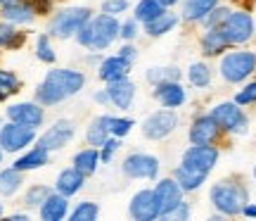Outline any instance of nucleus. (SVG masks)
Returning a JSON list of instances; mask_svg holds the SVG:
<instances>
[{"label": "nucleus", "instance_id": "nucleus-1", "mask_svg": "<svg viewBox=\"0 0 256 221\" xmlns=\"http://www.w3.org/2000/svg\"><path fill=\"white\" fill-rule=\"evenodd\" d=\"M209 202L223 216H240L249 202V190L240 178H220L209 188Z\"/></svg>", "mask_w": 256, "mask_h": 221}, {"label": "nucleus", "instance_id": "nucleus-2", "mask_svg": "<svg viewBox=\"0 0 256 221\" xmlns=\"http://www.w3.org/2000/svg\"><path fill=\"white\" fill-rule=\"evenodd\" d=\"M92 17L90 8H83V5H74V8H62L50 15L48 22V34L57 41H69L76 36V31Z\"/></svg>", "mask_w": 256, "mask_h": 221}, {"label": "nucleus", "instance_id": "nucleus-3", "mask_svg": "<svg viewBox=\"0 0 256 221\" xmlns=\"http://www.w3.org/2000/svg\"><path fill=\"white\" fill-rule=\"evenodd\" d=\"M220 79L226 83H244L256 72V53L254 50H226L218 65Z\"/></svg>", "mask_w": 256, "mask_h": 221}, {"label": "nucleus", "instance_id": "nucleus-4", "mask_svg": "<svg viewBox=\"0 0 256 221\" xmlns=\"http://www.w3.org/2000/svg\"><path fill=\"white\" fill-rule=\"evenodd\" d=\"M38 129L34 126H24L17 121H2L0 126V147L5 155H19L22 150H26L36 143Z\"/></svg>", "mask_w": 256, "mask_h": 221}, {"label": "nucleus", "instance_id": "nucleus-5", "mask_svg": "<svg viewBox=\"0 0 256 221\" xmlns=\"http://www.w3.org/2000/svg\"><path fill=\"white\" fill-rule=\"evenodd\" d=\"M209 114L218 121V126L223 129V133H230V136H247L249 133L247 114H244V110H242L235 100H226V102L214 105Z\"/></svg>", "mask_w": 256, "mask_h": 221}, {"label": "nucleus", "instance_id": "nucleus-6", "mask_svg": "<svg viewBox=\"0 0 256 221\" xmlns=\"http://www.w3.org/2000/svg\"><path fill=\"white\" fill-rule=\"evenodd\" d=\"M220 31H223V36L228 38L230 48L244 46V43H249L254 38V31H256L254 17L249 15L247 10H232L228 15V19L220 24Z\"/></svg>", "mask_w": 256, "mask_h": 221}, {"label": "nucleus", "instance_id": "nucleus-7", "mask_svg": "<svg viewBox=\"0 0 256 221\" xmlns=\"http://www.w3.org/2000/svg\"><path fill=\"white\" fill-rule=\"evenodd\" d=\"M121 171L128 178H142V181H154L159 178L162 164L159 157L150 155V152H130L126 155V159L121 162Z\"/></svg>", "mask_w": 256, "mask_h": 221}, {"label": "nucleus", "instance_id": "nucleus-8", "mask_svg": "<svg viewBox=\"0 0 256 221\" xmlns=\"http://www.w3.org/2000/svg\"><path fill=\"white\" fill-rule=\"evenodd\" d=\"M178 124H180V119H178L176 110L162 107V110L152 112V114L142 121L140 131H142V136H145L147 140H164L178 129Z\"/></svg>", "mask_w": 256, "mask_h": 221}, {"label": "nucleus", "instance_id": "nucleus-9", "mask_svg": "<svg viewBox=\"0 0 256 221\" xmlns=\"http://www.w3.org/2000/svg\"><path fill=\"white\" fill-rule=\"evenodd\" d=\"M48 83H52L57 91L62 93L64 98L69 100L74 95H78V93L86 88V74L78 72V69H69V67H55V69H48V74L43 76Z\"/></svg>", "mask_w": 256, "mask_h": 221}, {"label": "nucleus", "instance_id": "nucleus-10", "mask_svg": "<svg viewBox=\"0 0 256 221\" xmlns=\"http://www.w3.org/2000/svg\"><path fill=\"white\" fill-rule=\"evenodd\" d=\"M76 136V124L74 119H57L52 126H48L43 133H38L36 143L40 147H46L48 152H57L66 147Z\"/></svg>", "mask_w": 256, "mask_h": 221}, {"label": "nucleus", "instance_id": "nucleus-11", "mask_svg": "<svg viewBox=\"0 0 256 221\" xmlns=\"http://www.w3.org/2000/svg\"><path fill=\"white\" fill-rule=\"evenodd\" d=\"M90 27H92V43H90V50H107V48L119 38V27L121 22L119 17H112V15H92L90 19Z\"/></svg>", "mask_w": 256, "mask_h": 221}, {"label": "nucleus", "instance_id": "nucleus-12", "mask_svg": "<svg viewBox=\"0 0 256 221\" xmlns=\"http://www.w3.org/2000/svg\"><path fill=\"white\" fill-rule=\"evenodd\" d=\"M188 138H190V145H218L223 138V129L211 114H200L192 119Z\"/></svg>", "mask_w": 256, "mask_h": 221}, {"label": "nucleus", "instance_id": "nucleus-13", "mask_svg": "<svg viewBox=\"0 0 256 221\" xmlns=\"http://www.w3.org/2000/svg\"><path fill=\"white\" fill-rule=\"evenodd\" d=\"M5 119L24 124V126H34L40 129L46 124V107L36 100H24V102H12L5 107Z\"/></svg>", "mask_w": 256, "mask_h": 221}, {"label": "nucleus", "instance_id": "nucleus-14", "mask_svg": "<svg viewBox=\"0 0 256 221\" xmlns=\"http://www.w3.org/2000/svg\"><path fill=\"white\" fill-rule=\"evenodd\" d=\"M218 157H220L218 145H190L183 152L180 164L209 176L214 171V166L218 164Z\"/></svg>", "mask_w": 256, "mask_h": 221}, {"label": "nucleus", "instance_id": "nucleus-15", "mask_svg": "<svg viewBox=\"0 0 256 221\" xmlns=\"http://www.w3.org/2000/svg\"><path fill=\"white\" fill-rule=\"evenodd\" d=\"M152 190H154V200H156V207H159V219H164L171 209H176L178 204L183 202V195H185L183 188L178 185V181L174 176L159 178Z\"/></svg>", "mask_w": 256, "mask_h": 221}, {"label": "nucleus", "instance_id": "nucleus-16", "mask_svg": "<svg viewBox=\"0 0 256 221\" xmlns=\"http://www.w3.org/2000/svg\"><path fill=\"white\" fill-rule=\"evenodd\" d=\"M128 214H130L136 221H154V219H159V207H156V200H154V190H152V188H142V190H138V193L130 197Z\"/></svg>", "mask_w": 256, "mask_h": 221}, {"label": "nucleus", "instance_id": "nucleus-17", "mask_svg": "<svg viewBox=\"0 0 256 221\" xmlns=\"http://www.w3.org/2000/svg\"><path fill=\"white\" fill-rule=\"evenodd\" d=\"M152 98L159 102V107L178 110V107H183L185 100H188V91L183 88L180 81H164V83H156L154 86Z\"/></svg>", "mask_w": 256, "mask_h": 221}, {"label": "nucleus", "instance_id": "nucleus-18", "mask_svg": "<svg viewBox=\"0 0 256 221\" xmlns=\"http://www.w3.org/2000/svg\"><path fill=\"white\" fill-rule=\"evenodd\" d=\"M36 10L28 0H12V3H5L0 8V19H5L14 27H28L36 22Z\"/></svg>", "mask_w": 256, "mask_h": 221}, {"label": "nucleus", "instance_id": "nucleus-19", "mask_svg": "<svg viewBox=\"0 0 256 221\" xmlns=\"http://www.w3.org/2000/svg\"><path fill=\"white\" fill-rule=\"evenodd\" d=\"M104 88L110 93V105H114L119 112H128L133 107V100H136V83L130 79H119V81L104 83Z\"/></svg>", "mask_w": 256, "mask_h": 221}, {"label": "nucleus", "instance_id": "nucleus-20", "mask_svg": "<svg viewBox=\"0 0 256 221\" xmlns=\"http://www.w3.org/2000/svg\"><path fill=\"white\" fill-rule=\"evenodd\" d=\"M130 67L133 65L126 62L119 55H110V57L104 55L95 69H98V79L102 83H112V81H119V79H126L128 74H130Z\"/></svg>", "mask_w": 256, "mask_h": 221}, {"label": "nucleus", "instance_id": "nucleus-21", "mask_svg": "<svg viewBox=\"0 0 256 221\" xmlns=\"http://www.w3.org/2000/svg\"><path fill=\"white\" fill-rule=\"evenodd\" d=\"M46 164H50V152H48L46 147H40L38 143H34V145L26 147V150H22V155L12 162V166L19 169V171H24V174L36 171V169H43Z\"/></svg>", "mask_w": 256, "mask_h": 221}, {"label": "nucleus", "instance_id": "nucleus-22", "mask_svg": "<svg viewBox=\"0 0 256 221\" xmlns=\"http://www.w3.org/2000/svg\"><path fill=\"white\" fill-rule=\"evenodd\" d=\"M38 216L43 221L66 219V216H69V197L62 193H57V190H52V193L43 200V204L38 207Z\"/></svg>", "mask_w": 256, "mask_h": 221}, {"label": "nucleus", "instance_id": "nucleus-23", "mask_svg": "<svg viewBox=\"0 0 256 221\" xmlns=\"http://www.w3.org/2000/svg\"><path fill=\"white\" fill-rule=\"evenodd\" d=\"M83 185H86V176L76 169V166H66V169H62L60 174H57L55 178V188L57 193L66 195V197H74L76 193H81Z\"/></svg>", "mask_w": 256, "mask_h": 221}, {"label": "nucleus", "instance_id": "nucleus-24", "mask_svg": "<svg viewBox=\"0 0 256 221\" xmlns=\"http://www.w3.org/2000/svg\"><path fill=\"white\" fill-rule=\"evenodd\" d=\"M200 46H202V53L206 57H220L226 50H230L228 38L223 36L220 27L204 29V34H202V38H200Z\"/></svg>", "mask_w": 256, "mask_h": 221}, {"label": "nucleus", "instance_id": "nucleus-25", "mask_svg": "<svg viewBox=\"0 0 256 221\" xmlns=\"http://www.w3.org/2000/svg\"><path fill=\"white\" fill-rule=\"evenodd\" d=\"M218 3L220 0H183L180 19L188 22V24H202V19L206 17Z\"/></svg>", "mask_w": 256, "mask_h": 221}, {"label": "nucleus", "instance_id": "nucleus-26", "mask_svg": "<svg viewBox=\"0 0 256 221\" xmlns=\"http://www.w3.org/2000/svg\"><path fill=\"white\" fill-rule=\"evenodd\" d=\"M178 22H180V15H176V12H171V10H166V12H162L156 19L142 24V31H145L150 38H159V36L171 34V31L178 27Z\"/></svg>", "mask_w": 256, "mask_h": 221}, {"label": "nucleus", "instance_id": "nucleus-27", "mask_svg": "<svg viewBox=\"0 0 256 221\" xmlns=\"http://www.w3.org/2000/svg\"><path fill=\"white\" fill-rule=\"evenodd\" d=\"M100 164H102L100 162V147H92V145H86L83 150H78L72 159V166H76L86 178L95 174Z\"/></svg>", "mask_w": 256, "mask_h": 221}, {"label": "nucleus", "instance_id": "nucleus-28", "mask_svg": "<svg viewBox=\"0 0 256 221\" xmlns=\"http://www.w3.org/2000/svg\"><path fill=\"white\" fill-rule=\"evenodd\" d=\"M110 117L112 114H100L90 119V124L86 126V145H92V147H100L104 140L110 138Z\"/></svg>", "mask_w": 256, "mask_h": 221}, {"label": "nucleus", "instance_id": "nucleus-29", "mask_svg": "<svg viewBox=\"0 0 256 221\" xmlns=\"http://www.w3.org/2000/svg\"><path fill=\"white\" fill-rule=\"evenodd\" d=\"M24 171H19L14 166H5L0 169V197H12L17 195L22 188H24Z\"/></svg>", "mask_w": 256, "mask_h": 221}, {"label": "nucleus", "instance_id": "nucleus-30", "mask_svg": "<svg viewBox=\"0 0 256 221\" xmlns=\"http://www.w3.org/2000/svg\"><path fill=\"white\" fill-rule=\"evenodd\" d=\"M174 178L178 181V185L183 188V193H194V190H200L202 185L206 183V174L194 171V169L183 166V164H178L174 169Z\"/></svg>", "mask_w": 256, "mask_h": 221}, {"label": "nucleus", "instance_id": "nucleus-31", "mask_svg": "<svg viewBox=\"0 0 256 221\" xmlns=\"http://www.w3.org/2000/svg\"><path fill=\"white\" fill-rule=\"evenodd\" d=\"M147 83H164V81H180L183 79V69L178 65H166V67H150L145 72Z\"/></svg>", "mask_w": 256, "mask_h": 221}, {"label": "nucleus", "instance_id": "nucleus-32", "mask_svg": "<svg viewBox=\"0 0 256 221\" xmlns=\"http://www.w3.org/2000/svg\"><path fill=\"white\" fill-rule=\"evenodd\" d=\"M34 100L40 102L43 107H55V105H60V102H64L66 98H64L62 93L57 91L52 83H48L46 79L36 86V91H34Z\"/></svg>", "mask_w": 256, "mask_h": 221}, {"label": "nucleus", "instance_id": "nucleus-33", "mask_svg": "<svg viewBox=\"0 0 256 221\" xmlns=\"http://www.w3.org/2000/svg\"><path fill=\"white\" fill-rule=\"evenodd\" d=\"M168 8H164L159 0H138V5L133 8V17L140 22V24H147V22H152L156 19L162 12H166Z\"/></svg>", "mask_w": 256, "mask_h": 221}, {"label": "nucleus", "instance_id": "nucleus-34", "mask_svg": "<svg viewBox=\"0 0 256 221\" xmlns=\"http://www.w3.org/2000/svg\"><path fill=\"white\" fill-rule=\"evenodd\" d=\"M52 190H55V188H50V185H46V183H31L26 190H24L22 204H24L26 209H38V207L43 204V200H46Z\"/></svg>", "mask_w": 256, "mask_h": 221}, {"label": "nucleus", "instance_id": "nucleus-35", "mask_svg": "<svg viewBox=\"0 0 256 221\" xmlns=\"http://www.w3.org/2000/svg\"><path fill=\"white\" fill-rule=\"evenodd\" d=\"M211 79H214V74H211V67L206 62H192L190 69H188V81L194 86V88H209L211 86Z\"/></svg>", "mask_w": 256, "mask_h": 221}, {"label": "nucleus", "instance_id": "nucleus-36", "mask_svg": "<svg viewBox=\"0 0 256 221\" xmlns=\"http://www.w3.org/2000/svg\"><path fill=\"white\" fill-rule=\"evenodd\" d=\"M36 57L43 65H55L57 62V53L52 46V36L50 34H38L36 36Z\"/></svg>", "mask_w": 256, "mask_h": 221}, {"label": "nucleus", "instance_id": "nucleus-37", "mask_svg": "<svg viewBox=\"0 0 256 221\" xmlns=\"http://www.w3.org/2000/svg\"><path fill=\"white\" fill-rule=\"evenodd\" d=\"M22 91V79L17 76V72H12V69H0V93H2V98L10 100L12 95H17Z\"/></svg>", "mask_w": 256, "mask_h": 221}, {"label": "nucleus", "instance_id": "nucleus-38", "mask_svg": "<svg viewBox=\"0 0 256 221\" xmlns=\"http://www.w3.org/2000/svg\"><path fill=\"white\" fill-rule=\"evenodd\" d=\"M100 216V204L98 202H90V200H83L74 207L69 212V219L72 221H95Z\"/></svg>", "mask_w": 256, "mask_h": 221}, {"label": "nucleus", "instance_id": "nucleus-39", "mask_svg": "<svg viewBox=\"0 0 256 221\" xmlns=\"http://www.w3.org/2000/svg\"><path fill=\"white\" fill-rule=\"evenodd\" d=\"M232 12V8H228V5H216V8L211 10L206 17L202 19V29H214V27H220L226 19H228V15Z\"/></svg>", "mask_w": 256, "mask_h": 221}, {"label": "nucleus", "instance_id": "nucleus-40", "mask_svg": "<svg viewBox=\"0 0 256 221\" xmlns=\"http://www.w3.org/2000/svg\"><path fill=\"white\" fill-rule=\"evenodd\" d=\"M136 126V121L130 119V117H110V133L112 136H116V138H126L128 133L133 131Z\"/></svg>", "mask_w": 256, "mask_h": 221}, {"label": "nucleus", "instance_id": "nucleus-41", "mask_svg": "<svg viewBox=\"0 0 256 221\" xmlns=\"http://www.w3.org/2000/svg\"><path fill=\"white\" fill-rule=\"evenodd\" d=\"M232 100L238 102L240 107H249V105H256V81H247L244 88H240V93H235Z\"/></svg>", "mask_w": 256, "mask_h": 221}, {"label": "nucleus", "instance_id": "nucleus-42", "mask_svg": "<svg viewBox=\"0 0 256 221\" xmlns=\"http://www.w3.org/2000/svg\"><path fill=\"white\" fill-rule=\"evenodd\" d=\"M119 147H121V138H116V136H110V138L104 140L100 145V162L102 164H110Z\"/></svg>", "mask_w": 256, "mask_h": 221}, {"label": "nucleus", "instance_id": "nucleus-43", "mask_svg": "<svg viewBox=\"0 0 256 221\" xmlns=\"http://www.w3.org/2000/svg\"><path fill=\"white\" fill-rule=\"evenodd\" d=\"M128 8H130V0H102L100 12L112 15V17H121L124 12H128Z\"/></svg>", "mask_w": 256, "mask_h": 221}, {"label": "nucleus", "instance_id": "nucleus-44", "mask_svg": "<svg viewBox=\"0 0 256 221\" xmlns=\"http://www.w3.org/2000/svg\"><path fill=\"white\" fill-rule=\"evenodd\" d=\"M138 34H140V22H138L136 17L130 19H124L119 27V38L121 41H136Z\"/></svg>", "mask_w": 256, "mask_h": 221}, {"label": "nucleus", "instance_id": "nucleus-45", "mask_svg": "<svg viewBox=\"0 0 256 221\" xmlns=\"http://www.w3.org/2000/svg\"><path fill=\"white\" fill-rule=\"evenodd\" d=\"M190 216H192L190 204H188V202H185V200H183V202L178 204L176 209H171V212L166 214L164 219H171V221H188V219H190Z\"/></svg>", "mask_w": 256, "mask_h": 221}, {"label": "nucleus", "instance_id": "nucleus-46", "mask_svg": "<svg viewBox=\"0 0 256 221\" xmlns=\"http://www.w3.org/2000/svg\"><path fill=\"white\" fill-rule=\"evenodd\" d=\"M116 55L124 57L126 62H130V65H133V62L138 60V48L133 46V41H124V46L119 48V53H116Z\"/></svg>", "mask_w": 256, "mask_h": 221}, {"label": "nucleus", "instance_id": "nucleus-47", "mask_svg": "<svg viewBox=\"0 0 256 221\" xmlns=\"http://www.w3.org/2000/svg\"><path fill=\"white\" fill-rule=\"evenodd\" d=\"M92 100L98 102L100 107H107V105H110V93H107V88H100V91H95Z\"/></svg>", "mask_w": 256, "mask_h": 221}, {"label": "nucleus", "instance_id": "nucleus-48", "mask_svg": "<svg viewBox=\"0 0 256 221\" xmlns=\"http://www.w3.org/2000/svg\"><path fill=\"white\" fill-rule=\"evenodd\" d=\"M242 216H247V219H256V204L254 202H247L242 207Z\"/></svg>", "mask_w": 256, "mask_h": 221}, {"label": "nucleus", "instance_id": "nucleus-49", "mask_svg": "<svg viewBox=\"0 0 256 221\" xmlns=\"http://www.w3.org/2000/svg\"><path fill=\"white\" fill-rule=\"evenodd\" d=\"M10 219L12 221H28V214L26 212H14V214H10Z\"/></svg>", "mask_w": 256, "mask_h": 221}, {"label": "nucleus", "instance_id": "nucleus-50", "mask_svg": "<svg viewBox=\"0 0 256 221\" xmlns=\"http://www.w3.org/2000/svg\"><path fill=\"white\" fill-rule=\"evenodd\" d=\"M159 3H162L164 8H174V5H178L180 0H159Z\"/></svg>", "mask_w": 256, "mask_h": 221}, {"label": "nucleus", "instance_id": "nucleus-51", "mask_svg": "<svg viewBox=\"0 0 256 221\" xmlns=\"http://www.w3.org/2000/svg\"><path fill=\"white\" fill-rule=\"evenodd\" d=\"M5 216V207H2V202H0V219Z\"/></svg>", "mask_w": 256, "mask_h": 221}, {"label": "nucleus", "instance_id": "nucleus-52", "mask_svg": "<svg viewBox=\"0 0 256 221\" xmlns=\"http://www.w3.org/2000/svg\"><path fill=\"white\" fill-rule=\"evenodd\" d=\"M2 159H5V152H2V147H0V164H2Z\"/></svg>", "mask_w": 256, "mask_h": 221}, {"label": "nucleus", "instance_id": "nucleus-53", "mask_svg": "<svg viewBox=\"0 0 256 221\" xmlns=\"http://www.w3.org/2000/svg\"><path fill=\"white\" fill-rule=\"evenodd\" d=\"M5 3H12V0H0V8H2V5H5Z\"/></svg>", "mask_w": 256, "mask_h": 221}, {"label": "nucleus", "instance_id": "nucleus-54", "mask_svg": "<svg viewBox=\"0 0 256 221\" xmlns=\"http://www.w3.org/2000/svg\"><path fill=\"white\" fill-rule=\"evenodd\" d=\"M252 174H254V178H256V162H254V169H252Z\"/></svg>", "mask_w": 256, "mask_h": 221}, {"label": "nucleus", "instance_id": "nucleus-55", "mask_svg": "<svg viewBox=\"0 0 256 221\" xmlns=\"http://www.w3.org/2000/svg\"><path fill=\"white\" fill-rule=\"evenodd\" d=\"M2 102H5V98H2V93H0V105H2Z\"/></svg>", "mask_w": 256, "mask_h": 221}, {"label": "nucleus", "instance_id": "nucleus-56", "mask_svg": "<svg viewBox=\"0 0 256 221\" xmlns=\"http://www.w3.org/2000/svg\"><path fill=\"white\" fill-rule=\"evenodd\" d=\"M0 126H2V117H0Z\"/></svg>", "mask_w": 256, "mask_h": 221}]
</instances>
